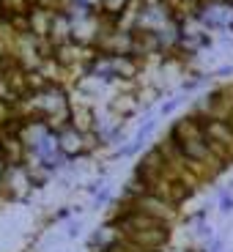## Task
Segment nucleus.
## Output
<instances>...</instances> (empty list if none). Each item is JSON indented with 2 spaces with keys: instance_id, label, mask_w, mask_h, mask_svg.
Returning a JSON list of instances; mask_svg holds the SVG:
<instances>
[{
  "instance_id": "nucleus-5",
  "label": "nucleus",
  "mask_w": 233,
  "mask_h": 252,
  "mask_svg": "<svg viewBox=\"0 0 233 252\" xmlns=\"http://www.w3.org/2000/svg\"><path fill=\"white\" fill-rule=\"evenodd\" d=\"M118 241H121V230L107 220L104 225H99L94 233H91L88 247H91V252H107V250H115Z\"/></svg>"
},
{
  "instance_id": "nucleus-7",
  "label": "nucleus",
  "mask_w": 233,
  "mask_h": 252,
  "mask_svg": "<svg viewBox=\"0 0 233 252\" xmlns=\"http://www.w3.org/2000/svg\"><path fill=\"white\" fill-rule=\"evenodd\" d=\"M126 6H129V0H101V14L121 19L126 11Z\"/></svg>"
},
{
  "instance_id": "nucleus-10",
  "label": "nucleus",
  "mask_w": 233,
  "mask_h": 252,
  "mask_svg": "<svg viewBox=\"0 0 233 252\" xmlns=\"http://www.w3.org/2000/svg\"><path fill=\"white\" fill-rule=\"evenodd\" d=\"M181 101H184L181 96H173L170 101H165L162 107H159V115H170V113H176V110L181 107Z\"/></svg>"
},
{
  "instance_id": "nucleus-1",
  "label": "nucleus",
  "mask_w": 233,
  "mask_h": 252,
  "mask_svg": "<svg viewBox=\"0 0 233 252\" xmlns=\"http://www.w3.org/2000/svg\"><path fill=\"white\" fill-rule=\"evenodd\" d=\"M167 143H170L187 162L195 164L203 178H214L217 173L225 170V162H220V159L214 157V151L208 148L198 115H184V118H178L176 124L167 129Z\"/></svg>"
},
{
  "instance_id": "nucleus-6",
  "label": "nucleus",
  "mask_w": 233,
  "mask_h": 252,
  "mask_svg": "<svg viewBox=\"0 0 233 252\" xmlns=\"http://www.w3.org/2000/svg\"><path fill=\"white\" fill-rule=\"evenodd\" d=\"M154 129H157V121L154 118H145V124L137 129V134H134L132 140H129V145H124V148H118L115 151V159H126V157H134V154L143 148L145 143H148V137L154 134Z\"/></svg>"
},
{
  "instance_id": "nucleus-12",
  "label": "nucleus",
  "mask_w": 233,
  "mask_h": 252,
  "mask_svg": "<svg viewBox=\"0 0 233 252\" xmlns=\"http://www.w3.org/2000/svg\"><path fill=\"white\" fill-rule=\"evenodd\" d=\"M101 187H107V184H104V178H96V181H91V184H88V195H96Z\"/></svg>"
},
{
  "instance_id": "nucleus-4",
  "label": "nucleus",
  "mask_w": 233,
  "mask_h": 252,
  "mask_svg": "<svg viewBox=\"0 0 233 252\" xmlns=\"http://www.w3.org/2000/svg\"><path fill=\"white\" fill-rule=\"evenodd\" d=\"M91 134L80 132V129H74V126H63V129H58V143H61V154H66L69 159H77V157H85V154L94 148V143H88Z\"/></svg>"
},
{
  "instance_id": "nucleus-3",
  "label": "nucleus",
  "mask_w": 233,
  "mask_h": 252,
  "mask_svg": "<svg viewBox=\"0 0 233 252\" xmlns=\"http://www.w3.org/2000/svg\"><path fill=\"white\" fill-rule=\"evenodd\" d=\"M118 206H126V208H132V211H143V214L157 217V220L167 222V225H173V222L181 217V214H178V206H176V203L165 200V197L154 195V192H140L134 200H129V203L121 200Z\"/></svg>"
},
{
  "instance_id": "nucleus-13",
  "label": "nucleus",
  "mask_w": 233,
  "mask_h": 252,
  "mask_svg": "<svg viewBox=\"0 0 233 252\" xmlns=\"http://www.w3.org/2000/svg\"><path fill=\"white\" fill-rule=\"evenodd\" d=\"M217 77H233V66H222V69H217Z\"/></svg>"
},
{
  "instance_id": "nucleus-8",
  "label": "nucleus",
  "mask_w": 233,
  "mask_h": 252,
  "mask_svg": "<svg viewBox=\"0 0 233 252\" xmlns=\"http://www.w3.org/2000/svg\"><path fill=\"white\" fill-rule=\"evenodd\" d=\"M217 203H220V214H233V192L231 189H220V195H217Z\"/></svg>"
},
{
  "instance_id": "nucleus-11",
  "label": "nucleus",
  "mask_w": 233,
  "mask_h": 252,
  "mask_svg": "<svg viewBox=\"0 0 233 252\" xmlns=\"http://www.w3.org/2000/svg\"><path fill=\"white\" fill-rule=\"evenodd\" d=\"M80 230H82L80 217H77V220H69V225H66V236H69V239H77V236H80Z\"/></svg>"
},
{
  "instance_id": "nucleus-2",
  "label": "nucleus",
  "mask_w": 233,
  "mask_h": 252,
  "mask_svg": "<svg viewBox=\"0 0 233 252\" xmlns=\"http://www.w3.org/2000/svg\"><path fill=\"white\" fill-rule=\"evenodd\" d=\"M198 121L214 157L225 164H233V126L225 118H208V115H198Z\"/></svg>"
},
{
  "instance_id": "nucleus-9",
  "label": "nucleus",
  "mask_w": 233,
  "mask_h": 252,
  "mask_svg": "<svg viewBox=\"0 0 233 252\" xmlns=\"http://www.w3.org/2000/svg\"><path fill=\"white\" fill-rule=\"evenodd\" d=\"M110 203H113V189L101 187L99 192L94 195V208H104V206H110Z\"/></svg>"
}]
</instances>
